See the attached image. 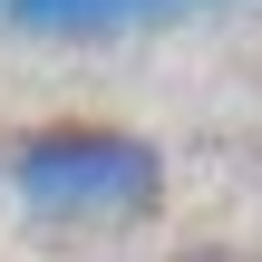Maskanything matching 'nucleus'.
Masks as SVG:
<instances>
[{
	"label": "nucleus",
	"instance_id": "obj_1",
	"mask_svg": "<svg viewBox=\"0 0 262 262\" xmlns=\"http://www.w3.org/2000/svg\"><path fill=\"white\" fill-rule=\"evenodd\" d=\"M0 185L49 233H126L165 204V146L107 117H49L0 146Z\"/></svg>",
	"mask_w": 262,
	"mask_h": 262
},
{
	"label": "nucleus",
	"instance_id": "obj_2",
	"mask_svg": "<svg viewBox=\"0 0 262 262\" xmlns=\"http://www.w3.org/2000/svg\"><path fill=\"white\" fill-rule=\"evenodd\" d=\"M185 0H0V19L19 29H58V39H107V29H136V19H165Z\"/></svg>",
	"mask_w": 262,
	"mask_h": 262
},
{
	"label": "nucleus",
	"instance_id": "obj_3",
	"mask_svg": "<svg viewBox=\"0 0 262 262\" xmlns=\"http://www.w3.org/2000/svg\"><path fill=\"white\" fill-rule=\"evenodd\" d=\"M165 262H262V253H243V243H185V253H165Z\"/></svg>",
	"mask_w": 262,
	"mask_h": 262
}]
</instances>
